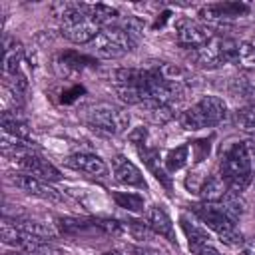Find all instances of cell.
<instances>
[{
    "label": "cell",
    "instance_id": "obj_23",
    "mask_svg": "<svg viewBox=\"0 0 255 255\" xmlns=\"http://www.w3.org/2000/svg\"><path fill=\"white\" fill-rule=\"evenodd\" d=\"M233 124L247 135H255V106L245 104L233 112Z\"/></svg>",
    "mask_w": 255,
    "mask_h": 255
},
{
    "label": "cell",
    "instance_id": "obj_29",
    "mask_svg": "<svg viewBox=\"0 0 255 255\" xmlns=\"http://www.w3.org/2000/svg\"><path fill=\"white\" fill-rule=\"evenodd\" d=\"M62 62H64L66 66H70V68H82V66H86V64H94V58H90V56H80V54H76V52H66V54H62Z\"/></svg>",
    "mask_w": 255,
    "mask_h": 255
},
{
    "label": "cell",
    "instance_id": "obj_14",
    "mask_svg": "<svg viewBox=\"0 0 255 255\" xmlns=\"http://www.w3.org/2000/svg\"><path fill=\"white\" fill-rule=\"evenodd\" d=\"M66 163H68L70 167L82 171V173L92 175V177H106L108 171H110L108 165H106V161H104L100 155H96V153H88V151L72 153V155L66 159Z\"/></svg>",
    "mask_w": 255,
    "mask_h": 255
},
{
    "label": "cell",
    "instance_id": "obj_27",
    "mask_svg": "<svg viewBox=\"0 0 255 255\" xmlns=\"http://www.w3.org/2000/svg\"><path fill=\"white\" fill-rule=\"evenodd\" d=\"M241 68H255V38L239 42V64Z\"/></svg>",
    "mask_w": 255,
    "mask_h": 255
},
{
    "label": "cell",
    "instance_id": "obj_30",
    "mask_svg": "<svg viewBox=\"0 0 255 255\" xmlns=\"http://www.w3.org/2000/svg\"><path fill=\"white\" fill-rule=\"evenodd\" d=\"M129 141H133V145L135 147H139V145H145V139H147V129L143 128V126H139V128H135L129 135Z\"/></svg>",
    "mask_w": 255,
    "mask_h": 255
},
{
    "label": "cell",
    "instance_id": "obj_17",
    "mask_svg": "<svg viewBox=\"0 0 255 255\" xmlns=\"http://www.w3.org/2000/svg\"><path fill=\"white\" fill-rule=\"evenodd\" d=\"M24 60V48L16 40L4 42V74L16 78L20 74V64Z\"/></svg>",
    "mask_w": 255,
    "mask_h": 255
},
{
    "label": "cell",
    "instance_id": "obj_16",
    "mask_svg": "<svg viewBox=\"0 0 255 255\" xmlns=\"http://www.w3.org/2000/svg\"><path fill=\"white\" fill-rule=\"evenodd\" d=\"M137 153H139V157L145 161V165L149 167V171L155 175V179L161 181L167 191H171V177L167 175V169H163L161 163H159V159H161V157H159V151H157L155 147L139 145V147H137Z\"/></svg>",
    "mask_w": 255,
    "mask_h": 255
},
{
    "label": "cell",
    "instance_id": "obj_28",
    "mask_svg": "<svg viewBox=\"0 0 255 255\" xmlns=\"http://www.w3.org/2000/svg\"><path fill=\"white\" fill-rule=\"evenodd\" d=\"M231 92L237 94V96H241V98H245L249 104L255 106V86H253L251 82H247V80H243V78H237V80H233Z\"/></svg>",
    "mask_w": 255,
    "mask_h": 255
},
{
    "label": "cell",
    "instance_id": "obj_18",
    "mask_svg": "<svg viewBox=\"0 0 255 255\" xmlns=\"http://www.w3.org/2000/svg\"><path fill=\"white\" fill-rule=\"evenodd\" d=\"M18 229H22V231H26V233H30V235H36V237H42V239H54V235H56V231L48 225V223H42V221H38V219H32V217H28V215H18V217H8Z\"/></svg>",
    "mask_w": 255,
    "mask_h": 255
},
{
    "label": "cell",
    "instance_id": "obj_5",
    "mask_svg": "<svg viewBox=\"0 0 255 255\" xmlns=\"http://www.w3.org/2000/svg\"><path fill=\"white\" fill-rule=\"evenodd\" d=\"M227 118V104L217 96H203L191 108L179 114V124L187 131H197L203 128H213L225 122Z\"/></svg>",
    "mask_w": 255,
    "mask_h": 255
},
{
    "label": "cell",
    "instance_id": "obj_19",
    "mask_svg": "<svg viewBox=\"0 0 255 255\" xmlns=\"http://www.w3.org/2000/svg\"><path fill=\"white\" fill-rule=\"evenodd\" d=\"M179 223H181V229H183V233H185V237H187V241H189V249H191V251H197L199 247L211 243L207 231H205L199 223H195L193 219H189L187 215H181V217H179Z\"/></svg>",
    "mask_w": 255,
    "mask_h": 255
},
{
    "label": "cell",
    "instance_id": "obj_1",
    "mask_svg": "<svg viewBox=\"0 0 255 255\" xmlns=\"http://www.w3.org/2000/svg\"><path fill=\"white\" fill-rule=\"evenodd\" d=\"M219 177L233 193H243L255 177V143L251 139H231L219 153Z\"/></svg>",
    "mask_w": 255,
    "mask_h": 255
},
{
    "label": "cell",
    "instance_id": "obj_3",
    "mask_svg": "<svg viewBox=\"0 0 255 255\" xmlns=\"http://www.w3.org/2000/svg\"><path fill=\"white\" fill-rule=\"evenodd\" d=\"M137 42V30L133 24L128 22H118L114 26L102 28L98 38L88 44V50L94 58L100 60H120L126 54H129L135 48Z\"/></svg>",
    "mask_w": 255,
    "mask_h": 255
},
{
    "label": "cell",
    "instance_id": "obj_32",
    "mask_svg": "<svg viewBox=\"0 0 255 255\" xmlns=\"http://www.w3.org/2000/svg\"><path fill=\"white\" fill-rule=\"evenodd\" d=\"M241 251H243V255H255V235L245 237V241L241 245Z\"/></svg>",
    "mask_w": 255,
    "mask_h": 255
},
{
    "label": "cell",
    "instance_id": "obj_35",
    "mask_svg": "<svg viewBox=\"0 0 255 255\" xmlns=\"http://www.w3.org/2000/svg\"><path fill=\"white\" fill-rule=\"evenodd\" d=\"M8 255H28V253H8Z\"/></svg>",
    "mask_w": 255,
    "mask_h": 255
},
{
    "label": "cell",
    "instance_id": "obj_10",
    "mask_svg": "<svg viewBox=\"0 0 255 255\" xmlns=\"http://www.w3.org/2000/svg\"><path fill=\"white\" fill-rule=\"evenodd\" d=\"M251 10L249 4H243V2H223V4H209V6H203L199 10V18L203 24H207L209 28L211 26H221L225 22H231L235 18H241V16H247Z\"/></svg>",
    "mask_w": 255,
    "mask_h": 255
},
{
    "label": "cell",
    "instance_id": "obj_15",
    "mask_svg": "<svg viewBox=\"0 0 255 255\" xmlns=\"http://www.w3.org/2000/svg\"><path fill=\"white\" fill-rule=\"evenodd\" d=\"M143 221H145V225H147L155 235L167 239L169 243H177V241H175V231H173V221H171V217L165 213L163 207H159V205L147 207Z\"/></svg>",
    "mask_w": 255,
    "mask_h": 255
},
{
    "label": "cell",
    "instance_id": "obj_21",
    "mask_svg": "<svg viewBox=\"0 0 255 255\" xmlns=\"http://www.w3.org/2000/svg\"><path fill=\"white\" fill-rule=\"evenodd\" d=\"M145 116L149 118L151 124H157V126H163L167 124L169 120L175 118V110L177 106H169V104H157V102H149V104H143L141 106Z\"/></svg>",
    "mask_w": 255,
    "mask_h": 255
},
{
    "label": "cell",
    "instance_id": "obj_24",
    "mask_svg": "<svg viewBox=\"0 0 255 255\" xmlns=\"http://www.w3.org/2000/svg\"><path fill=\"white\" fill-rule=\"evenodd\" d=\"M112 199L118 203V207H124L131 213H141L145 207L143 197L133 191H112Z\"/></svg>",
    "mask_w": 255,
    "mask_h": 255
},
{
    "label": "cell",
    "instance_id": "obj_6",
    "mask_svg": "<svg viewBox=\"0 0 255 255\" xmlns=\"http://www.w3.org/2000/svg\"><path fill=\"white\" fill-rule=\"evenodd\" d=\"M191 60L199 68H219L225 64H239V42L227 36H213L207 44L191 50Z\"/></svg>",
    "mask_w": 255,
    "mask_h": 255
},
{
    "label": "cell",
    "instance_id": "obj_25",
    "mask_svg": "<svg viewBox=\"0 0 255 255\" xmlns=\"http://www.w3.org/2000/svg\"><path fill=\"white\" fill-rule=\"evenodd\" d=\"M187 153H189V145H179V147L171 149V151L167 153L165 161H163L167 173H169V171H177V169H181V167L185 165V161L189 159Z\"/></svg>",
    "mask_w": 255,
    "mask_h": 255
},
{
    "label": "cell",
    "instance_id": "obj_2",
    "mask_svg": "<svg viewBox=\"0 0 255 255\" xmlns=\"http://www.w3.org/2000/svg\"><path fill=\"white\" fill-rule=\"evenodd\" d=\"M189 211L211 231L219 235V239L229 247H241L245 237L237 227V217L227 209L223 201H201L193 203Z\"/></svg>",
    "mask_w": 255,
    "mask_h": 255
},
{
    "label": "cell",
    "instance_id": "obj_13",
    "mask_svg": "<svg viewBox=\"0 0 255 255\" xmlns=\"http://www.w3.org/2000/svg\"><path fill=\"white\" fill-rule=\"evenodd\" d=\"M112 165H114V175H116V179L120 183H124L128 187H137V189H145L147 187V183H145L143 173L139 171V167L133 161H129L126 155L118 153L114 157Z\"/></svg>",
    "mask_w": 255,
    "mask_h": 255
},
{
    "label": "cell",
    "instance_id": "obj_8",
    "mask_svg": "<svg viewBox=\"0 0 255 255\" xmlns=\"http://www.w3.org/2000/svg\"><path fill=\"white\" fill-rule=\"evenodd\" d=\"M2 241L14 247L16 251L28 253V255H60V249L54 247L50 239H42L18 229L8 217H4L2 221Z\"/></svg>",
    "mask_w": 255,
    "mask_h": 255
},
{
    "label": "cell",
    "instance_id": "obj_4",
    "mask_svg": "<svg viewBox=\"0 0 255 255\" xmlns=\"http://www.w3.org/2000/svg\"><path fill=\"white\" fill-rule=\"evenodd\" d=\"M60 18V32L66 40L74 44L88 46L98 38L102 32V26L96 22V18L90 14V4H62Z\"/></svg>",
    "mask_w": 255,
    "mask_h": 255
},
{
    "label": "cell",
    "instance_id": "obj_7",
    "mask_svg": "<svg viewBox=\"0 0 255 255\" xmlns=\"http://www.w3.org/2000/svg\"><path fill=\"white\" fill-rule=\"evenodd\" d=\"M86 122L102 133L118 135V133H124L128 129L129 114L122 106H116L110 102H100V104H94L86 110Z\"/></svg>",
    "mask_w": 255,
    "mask_h": 255
},
{
    "label": "cell",
    "instance_id": "obj_33",
    "mask_svg": "<svg viewBox=\"0 0 255 255\" xmlns=\"http://www.w3.org/2000/svg\"><path fill=\"white\" fill-rule=\"evenodd\" d=\"M193 253H195V255H221V253H219L211 243H207V245L199 247V249H197V251H193Z\"/></svg>",
    "mask_w": 255,
    "mask_h": 255
},
{
    "label": "cell",
    "instance_id": "obj_11",
    "mask_svg": "<svg viewBox=\"0 0 255 255\" xmlns=\"http://www.w3.org/2000/svg\"><path fill=\"white\" fill-rule=\"evenodd\" d=\"M10 181L22 189L24 193L28 195H34V197H40V199H46V201H62V195L58 189H54L48 181H42L26 171H16L10 175Z\"/></svg>",
    "mask_w": 255,
    "mask_h": 255
},
{
    "label": "cell",
    "instance_id": "obj_26",
    "mask_svg": "<svg viewBox=\"0 0 255 255\" xmlns=\"http://www.w3.org/2000/svg\"><path fill=\"white\" fill-rule=\"evenodd\" d=\"M126 223V233L129 235V237H133V239H137V241H141V243H145V241H149L155 233L145 225V221H135V219H129V221H124Z\"/></svg>",
    "mask_w": 255,
    "mask_h": 255
},
{
    "label": "cell",
    "instance_id": "obj_12",
    "mask_svg": "<svg viewBox=\"0 0 255 255\" xmlns=\"http://www.w3.org/2000/svg\"><path fill=\"white\" fill-rule=\"evenodd\" d=\"M16 161H18V165H20L22 171H26V173H30V175H34V177H38L42 181H48L50 183V181H60L62 179L60 169L54 163H50L48 159H44L38 153H34V151L18 157Z\"/></svg>",
    "mask_w": 255,
    "mask_h": 255
},
{
    "label": "cell",
    "instance_id": "obj_22",
    "mask_svg": "<svg viewBox=\"0 0 255 255\" xmlns=\"http://www.w3.org/2000/svg\"><path fill=\"white\" fill-rule=\"evenodd\" d=\"M58 227L66 235H78V233L86 235V233L98 229L94 219H80V217H60L58 219Z\"/></svg>",
    "mask_w": 255,
    "mask_h": 255
},
{
    "label": "cell",
    "instance_id": "obj_20",
    "mask_svg": "<svg viewBox=\"0 0 255 255\" xmlns=\"http://www.w3.org/2000/svg\"><path fill=\"white\" fill-rule=\"evenodd\" d=\"M227 185H225V181L217 175V173H213V175H209V177H205V181L201 183V187H199V195H201V199L203 201H221L225 195H227Z\"/></svg>",
    "mask_w": 255,
    "mask_h": 255
},
{
    "label": "cell",
    "instance_id": "obj_9",
    "mask_svg": "<svg viewBox=\"0 0 255 255\" xmlns=\"http://www.w3.org/2000/svg\"><path fill=\"white\" fill-rule=\"evenodd\" d=\"M213 30L203 24L201 20H191V18H181L175 24V40L181 48L197 50L203 44H207L213 38Z\"/></svg>",
    "mask_w": 255,
    "mask_h": 255
},
{
    "label": "cell",
    "instance_id": "obj_34",
    "mask_svg": "<svg viewBox=\"0 0 255 255\" xmlns=\"http://www.w3.org/2000/svg\"><path fill=\"white\" fill-rule=\"evenodd\" d=\"M102 255H122V253L116 251V249H112V251H106V253H102Z\"/></svg>",
    "mask_w": 255,
    "mask_h": 255
},
{
    "label": "cell",
    "instance_id": "obj_31",
    "mask_svg": "<svg viewBox=\"0 0 255 255\" xmlns=\"http://www.w3.org/2000/svg\"><path fill=\"white\" fill-rule=\"evenodd\" d=\"M128 253L129 255H159L155 249L147 245H128Z\"/></svg>",
    "mask_w": 255,
    "mask_h": 255
}]
</instances>
